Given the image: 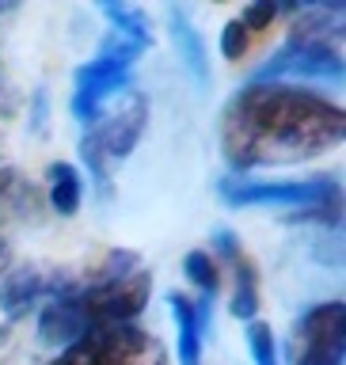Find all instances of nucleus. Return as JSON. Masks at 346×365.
I'll return each mask as SVG.
<instances>
[{
    "label": "nucleus",
    "instance_id": "obj_1",
    "mask_svg": "<svg viewBox=\"0 0 346 365\" xmlns=\"http://www.w3.org/2000/svg\"><path fill=\"white\" fill-rule=\"evenodd\" d=\"M346 114L320 91L297 84H244L221 110L217 141L225 164L244 175L255 168H290L339 148Z\"/></svg>",
    "mask_w": 346,
    "mask_h": 365
},
{
    "label": "nucleus",
    "instance_id": "obj_2",
    "mask_svg": "<svg viewBox=\"0 0 346 365\" xmlns=\"http://www.w3.org/2000/svg\"><path fill=\"white\" fill-rule=\"evenodd\" d=\"M148 297H153V274L145 267L114 282H68L39 312V339L46 346L65 350L88 331L133 324L145 312Z\"/></svg>",
    "mask_w": 346,
    "mask_h": 365
},
{
    "label": "nucleus",
    "instance_id": "obj_3",
    "mask_svg": "<svg viewBox=\"0 0 346 365\" xmlns=\"http://www.w3.org/2000/svg\"><path fill=\"white\" fill-rule=\"evenodd\" d=\"M148 46L133 42V38H122V34L107 31V38L99 42L96 57H88L84 65L76 68L73 76V99H68V110L80 125H96L103 107L130 91V76H133V65Z\"/></svg>",
    "mask_w": 346,
    "mask_h": 365
},
{
    "label": "nucleus",
    "instance_id": "obj_4",
    "mask_svg": "<svg viewBox=\"0 0 346 365\" xmlns=\"http://www.w3.org/2000/svg\"><path fill=\"white\" fill-rule=\"evenodd\" d=\"M145 122H148V99L130 88L122 107H114L111 114H99V122L88 125L84 141H80V156H84L88 175L99 187V194L111 190V168L122 164L137 148V141L145 133Z\"/></svg>",
    "mask_w": 346,
    "mask_h": 365
},
{
    "label": "nucleus",
    "instance_id": "obj_5",
    "mask_svg": "<svg viewBox=\"0 0 346 365\" xmlns=\"http://www.w3.org/2000/svg\"><path fill=\"white\" fill-rule=\"evenodd\" d=\"M342 84V50L339 42L320 38L293 23V34L255 68L251 84Z\"/></svg>",
    "mask_w": 346,
    "mask_h": 365
},
{
    "label": "nucleus",
    "instance_id": "obj_6",
    "mask_svg": "<svg viewBox=\"0 0 346 365\" xmlns=\"http://www.w3.org/2000/svg\"><path fill=\"white\" fill-rule=\"evenodd\" d=\"M50 365H168V346L137 324L99 327L57 350Z\"/></svg>",
    "mask_w": 346,
    "mask_h": 365
},
{
    "label": "nucleus",
    "instance_id": "obj_7",
    "mask_svg": "<svg viewBox=\"0 0 346 365\" xmlns=\"http://www.w3.org/2000/svg\"><path fill=\"white\" fill-rule=\"evenodd\" d=\"M225 205L233 210H305L316 202L342 198V187L335 175H312V179H248V175H228L217 182Z\"/></svg>",
    "mask_w": 346,
    "mask_h": 365
},
{
    "label": "nucleus",
    "instance_id": "obj_8",
    "mask_svg": "<svg viewBox=\"0 0 346 365\" xmlns=\"http://www.w3.org/2000/svg\"><path fill=\"white\" fill-rule=\"evenodd\" d=\"M297 365H342L346 358V304L324 301L297 319Z\"/></svg>",
    "mask_w": 346,
    "mask_h": 365
},
{
    "label": "nucleus",
    "instance_id": "obj_9",
    "mask_svg": "<svg viewBox=\"0 0 346 365\" xmlns=\"http://www.w3.org/2000/svg\"><path fill=\"white\" fill-rule=\"evenodd\" d=\"M73 278H65V274H46L39 267H19V270H8L4 274V285H0V312L8 319H19L27 316L39 301H50L65 289V285Z\"/></svg>",
    "mask_w": 346,
    "mask_h": 365
},
{
    "label": "nucleus",
    "instance_id": "obj_10",
    "mask_svg": "<svg viewBox=\"0 0 346 365\" xmlns=\"http://www.w3.org/2000/svg\"><path fill=\"white\" fill-rule=\"evenodd\" d=\"M213 247L236 274V293H233V316L251 324L259 316V267L251 262V255L240 247V240L228 232V228H217L213 232Z\"/></svg>",
    "mask_w": 346,
    "mask_h": 365
},
{
    "label": "nucleus",
    "instance_id": "obj_11",
    "mask_svg": "<svg viewBox=\"0 0 346 365\" xmlns=\"http://www.w3.org/2000/svg\"><path fill=\"white\" fill-rule=\"evenodd\" d=\"M168 304H171V316H175V327H179V365H202V339H205V327H210V312H213V301H190L187 293H168Z\"/></svg>",
    "mask_w": 346,
    "mask_h": 365
},
{
    "label": "nucleus",
    "instance_id": "obj_12",
    "mask_svg": "<svg viewBox=\"0 0 346 365\" xmlns=\"http://www.w3.org/2000/svg\"><path fill=\"white\" fill-rule=\"evenodd\" d=\"M168 27H171L175 50H179V57H183V68L194 76V84L205 88V84H210V57H205V42H202V34L194 31L187 8L168 4Z\"/></svg>",
    "mask_w": 346,
    "mask_h": 365
},
{
    "label": "nucleus",
    "instance_id": "obj_13",
    "mask_svg": "<svg viewBox=\"0 0 346 365\" xmlns=\"http://www.w3.org/2000/svg\"><path fill=\"white\" fill-rule=\"evenodd\" d=\"M50 205L61 217H73L80 210V202H84V182H80V171L73 164H65V160H57L50 164Z\"/></svg>",
    "mask_w": 346,
    "mask_h": 365
},
{
    "label": "nucleus",
    "instance_id": "obj_14",
    "mask_svg": "<svg viewBox=\"0 0 346 365\" xmlns=\"http://www.w3.org/2000/svg\"><path fill=\"white\" fill-rule=\"evenodd\" d=\"M183 274H187V282L202 293V301H213L217 289H221V270H217V259L210 251H187Z\"/></svg>",
    "mask_w": 346,
    "mask_h": 365
},
{
    "label": "nucleus",
    "instance_id": "obj_15",
    "mask_svg": "<svg viewBox=\"0 0 346 365\" xmlns=\"http://www.w3.org/2000/svg\"><path fill=\"white\" fill-rule=\"evenodd\" d=\"M99 11L111 19V31L114 34L133 38V42H141V46L153 42V34H148V19H145V11L137 8V4H99Z\"/></svg>",
    "mask_w": 346,
    "mask_h": 365
},
{
    "label": "nucleus",
    "instance_id": "obj_16",
    "mask_svg": "<svg viewBox=\"0 0 346 365\" xmlns=\"http://www.w3.org/2000/svg\"><path fill=\"white\" fill-rule=\"evenodd\" d=\"M255 42H259V38L248 31V23L236 16V19H228L225 27H221V42H217V46H221V57H225V61H240V57H248V50H251Z\"/></svg>",
    "mask_w": 346,
    "mask_h": 365
},
{
    "label": "nucleus",
    "instance_id": "obj_17",
    "mask_svg": "<svg viewBox=\"0 0 346 365\" xmlns=\"http://www.w3.org/2000/svg\"><path fill=\"white\" fill-rule=\"evenodd\" d=\"M248 350H251V361L255 365H282L274 331H270V324H263V319H251L248 324Z\"/></svg>",
    "mask_w": 346,
    "mask_h": 365
},
{
    "label": "nucleus",
    "instance_id": "obj_18",
    "mask_svg": "<svg viewBox=\"0 0 346 365\" xmlns=\"http://www.w3.org/2000/svg\"><path fill=\"white\" fill-rule=\"evenodd\" d=\"M11 270V244L4 236H0V278H4V274Z\"/></svg>",
    "mask_w": 346,
    "mask_h": 365
},
{
    "label": "nucleus",
    "instance_id": "obj_19",
    "mask_svg": "<svg viewBox=\"0 0 346 365\" xmlns=\"http://www.w3.org/2000/svg\"><path fill=\"white\" fill-rule=\"evenodd\" d=\"M8 182H11V164L4 160V153H0V194L8 190Z\"/></svg>",
    "mask_w": 346,
    "mask_h": 365
},
{
    "label": "nucleus",
    "instance_id": "obj_20",
    "mask_svg": "<svg viewBox=\"0 0 346 365\" xmlns=\"http://www.w3.org/2000/svg\"><path fill=\"white\" fill-rule=\"evenodd\" d=\"M4 11H11V4H0V16H4Z\"/></svg>",
    "mask_w": 346,
    "mask_h": 365
}]
</instances>
